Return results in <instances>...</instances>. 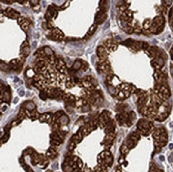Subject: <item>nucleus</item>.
Here are the masks:
<instances>
[{
  "mask_svg": "<svg viewBox=\"0 0 173 172\" xmlns=\"http://www.w3.org/2000/svg\"><path fill=\"white\" fill-rule=\"evenodd\" d=\"M97 162H99L100 165H103V166L109 168L113 164V155H111V152H107V150L97 155Z\"/></svg>",
  "mask_w": 173,
  "mask_h": 172,
  "instance_id": "obj_3",
  "label": "nucleus"
},
{
  "mask_svg": "<svg viewBox=\"0 0 173 172\" xmlns=\"http://www.w3.org/2000/svg\"><path fill=\"white\" fill-rule=\"evenodd\" d=\"M111 119V117H110V113L108 111H104V112H102V114L99 116V127L100 129H105V127H106V124H108V121Z\"/></svg>",
  "mask_w": 173,
  "mask_h": 172,
  "instance_id": "obj_7",
  "label": "nucleus"
},
{
  "mask_svg": "<svg viewBox=\"0 0 173 172\" xmlns=\"http://www.w3.org/2000/svg\"><path fill=\"white\" fill-rule=\"evenodd\" d=\"M83 66V61L82 60H76V61L73 63V69L74 71H79L81 69Z\"/></svg>",
  "mask_w": 173,
  "mask_h": 172,
  "instance_id": "obj_29",
  "label": "nucleus"
},
{
  "mask_svg": "<svg viewBox=\"0 0 173 172\" xmlns=\"http://www.w3.org/2000/svg\"><path fill=\"white\" fill-rule=\"evenodd\" d=\"M28 1L30 2V3L32 4L33 6H36V5H39V0H28Z\"/></svg>",
  "mask_w": 173,
  "mask_h": 172,
  "instance_id": "obj_42",
  "label": "nucleus"
},
{
  "mask_svg": "<svg viewBox=\"0 0 173 172\" xmlns=\"http://www.w3.org/2000/svg\"><path fill=\"white\" fill-rule=\"evenodd\" d=\"M107 8H108V0H100V11H104V13H106Z\"/></svg>",
  "mask_w": 173,
  "mask_h": 172,
  "instance_id": "obj_30",
  "label": "nucleus"
},
{
  "mask_svg": "<svg viewBox=\"0 0 173 172\" xmlns=\"http://www.w3.org/2000/svg\"><path fill=\"white\" fill-rule=\"evenodd\" d=\"M2 1H3L4 3H6V4H11V3H14V1H15V0H2Z\"/></svg>",
  "mask_w": 173,
  "mask_h": 172,
  "instance_id": "obj_44",
  "label": "nucleus"
},
{
  "mask_svg": "<svg viewBox=\"0 0 173 172\" xmlns=\"http://www.w3.org/2000/svg\"><path fill=\"white\" fill-rule=\"evenodd\" d=\"M104 47L106 48V50L108 51V52H114V51L117 49L118 45H117V43L114 41V39L108 38V39H106V41H104Z\"/></svg>",
  "mask_w": 173,
  "mask_h": 172,
  "instance_id": "obj_8",
  "label": "nucleus"
},
{
  "mask_svg": "<svg viewBox=\"0 0 173 172\" xmlns=\"http://www.w3.org/2000/svg\"><path fill=\"white\" fill-rule=\"evenodd\" d=\"M128 149H130V148H128V146L125 145V144H123V145L121 146V148H120V152H121V155H127V153H128Z\"/></svg>",
  "mask_w": 173,
  "mask_h": 172,
  "instance_id": "obj_35",
  "label": "nucleus"
},
{
  "mask_svg": "<svg viewBox=\"0 0 173 172\" xmlns=\"http://www.w3.org/2000/svg\"><path fill=\"white\" fill-rule=\"evenodd\" d=\"M55 67L60 74H62V75H66L67 69H66V66H65L64 61L62 59H57L56 64H55Z\"/></svg>",
  "mask_w": 173,
  "mask_h": 172,
  "instance_id": "obj_12",
  "label": "nucleus"
},
{
  "mask_svg": "<svg viewBox=\"0 0 173 172\" xmlns=\"http://www.w3.org/2000/svg\"><path fill=\"white\" fill-rule=\"evenodd\" d=\"M107 19V14L104 11H99V13L95 15V24H103V23L106 21Z\"/></svg>",
  "mask_w": 173,
  "mask_h": 172,
  "instance_id": "obj_19",
  "label": "nucleus"
},
{
  "mask_svg": "<svg viewBox=\"0 0 173 172\" xmlns=\"http://www.w3.org/2000/svg\"><path fill=\"white\" fill-rule=\"evenodd\" d=\"M105 132H106V134H112L115 132V124H114V121L112 119H110L108 121V124H106V127H105Z\"/></svg>",
  "mask_w": 173,
  "mask_h": 172,
  "instance_id": "obj_21",
  "label": "nucleus"
},
{
  "mask_svg": "<svg viewBox=\"0 0 173 172\" xmlns=\"http://www.w3.org/2000/svg\"><path fill=\"white\" fill-rule=\"evenodd\" d=\"M39 97H41L42 100H47L49 97V94H47L46 90H42L41 91V94H39Z\"/></svg>",
  "mask_w": 173,
  "mask_h": 172,
  "instance_id": "obj_37",
  "label": "nucleus"
},
{
  "mask_svg": "<svg viewBox=\"0 0 173 172\" xmlns=\"http://www.w3.org/2000/svg\"><path fill=\"white\" fill-rule=\"evenodd\" d=\"M53 115L51 113H44V114L39 115V121L41 122H47V124H51L52 122Z\"/></svg>",
  "mask_w": 173,
  "mask_h": 172,
  "instance_id": "obj_20",
  "label": "nucleus"
},
{
  "mask_svg": "<svg viewBox=\"0 0 173 172\" xmlns=\"http://www.w3.org/2000/svg\"><path fill=\"white\" fill-rule=\"evenodd\" d=\"M133 28H134V32H135V33H141L142 28L139 26V24H138L137 22H136V26H134Z\"/></svg>",
  "mask_w": 173,
  "mask_h": 172,
  "instance_id": "obj_38",
  "label": "nucleus"
},
{
  "mask_svg": "<svg viewBox=\"0 0 173 172\" xmlns=\"http://www.w3.org/2000/svg\"><path fill=\"white\" fill-rule=\"evenodd\" d=\"M123 2H125V3L127 4V2H128V0H123Z\"/></svg>",
  "mask_w": 173,
  "mask_h": 172,
  "instance_id": "obj_51",
  "label": "nucleus"
},
{
  "mask_svg": "<svg viewBox=\"0 0 173 172\" xmlns=\"http://www.w3.org/2000/svg\"><path fill=\"white\" fill-rule=\"evenodd\" d=\"M44 51H45V54L47 55V57L53 56V55H54V52H53V50L50 47H45L44 48Z\"/></svg>",
  "mask_w": 173,
  "mask_h": 172,
  "instance_id": "obj_33",
  "label": "nucleus"
},
{
  "mask_svg": "<svg viewBox=\"0 0 173 172\" xmlns=\"http://www.w3.org/2000/svg\"><path fill=\"white\" fill-rule=\"evenodd\" d=\"M8 138H9V134L6 133V134L3 136V138H1V144H2V143H5L6 141L8 140Z\"/></svg>",
  "mask_w": 173,
  "mask_h": 172,
  "instance_id": "obj_40",
  "label": "nucleus"
},
{
  "mask_svg": "<svg viewBox=\"0 0 173 172\" xmlns=\"http://www.w3.org/2000/svg\"><path fill=\"white\" fill-rule=\"evenodd\" d=\"M3 14L6 16V17L11 18V19H19L21 17L20 16V13L17 11H15L14 8H8L5 11H3Z\"/></svg>",
  "mask_w": 173,
  "mask_h": 172,
  "instance_id": "obj_13",
  "label": "nucleus"
},
{
  "mask_svg": "<svg viewBox=\"0 0 173 172\" xmlns=\"http://www.w3.org/2000/svg\"><path fill=\"white\" fill-rule=\"evenodd\" d=\"M165 25V19L163 16H156L155 19L153 20V24L150 27V32L155 34H159L163 31Z\"/></svg>",
  "mask_w": 173,
  "mask_h": 172,
  "instance_id": "obj_1",
  "label": "nucleus"
},
{
  "mask_svg": "<svg viewBox=\"0 0 173 172\" xmlns=\"http://www.w3.org/2000/svg\"><path fill=\"white\" fill-rule=\"evenodd\" d=\"M25 167V170H26L27 172H33L31 170V168H30V167H28V166H24Z\"/></svg>",
  "mask_w": 173,
  "mask_h": 172,
  "instance_id": "obj_45",
  "label": "nucleus"
},
{
  "mask_svg": "<svg viewBox=\"0 0 173 172\" xmlns=\"http://www.w3.org/2000/svg\"><path fill=\"white\" fill-rule=\"evenodd\" d=\"M83 137H84V136H83L82 134H81V132H80V131H78L76 134H74V135H73V137H72L71 140H73L74 142H76L77 144H78L79 142H81V141H82Z\"/></svg>",
  "mask_w": 173,
  "mask_h": 172,
  "instance_id": "obj_25",
  "label": "nucleus"
},
{
  "mask_svg": "<svg viewBox=\"0 0 173 172\" xmlns=\"http://www.w3.org/2000/svg\"><path fill=\"white\" fill-rule=\"evenodd\" d=\"M24 107L26 110L28 111H33V110H36V104L33 103V102H31V101H29V102H25V104H24Z\"/></svg>",
  "mask_w": 173,
  "mask_h": 172,
  "instance_id": "obj_27",
  "label": "nucleus"
},
{
  "mask_svg": "<svg viewBox=\"0 0 173 172\" xmlns=\"http://www.w3.org/2000/svg\"><path fill=\"white\" fill-rule=\"evenodd\" d=\"M137 132L140 135H149L153 130V125L150 121L146 119H140L137 124Z\"/></svg>",
  "mask_w": 173,
  "mask_h": 172,
  "instance_id": "obj_2",
  "label": "nucleus"
},
{
  "mask_svg": "<svg viewBox=\"0 0 173 172\" xmlns=\"http://www.w3.org/2000/svg\"><path fill=\"white\" fill-rule=\"evenodd\" d=\"M135 119H136V113L134 111H130L128 113V120L127 124H125V127H131V125L134 124Z\"/></svg>",
  "mask_w": 173,
  "mask_h": 172,
  "instance_id": "obj_22",
  "label": "nucleus"
},
{
  "mask_svg": "<svg viewBox=\"0 0 173 172\" xmlns=\"http://www.w3.org/2000/svg\"><path fill=\"white\" fill-rule=\"evenodd\" d=\"M162 2H163V5H164L165 8H168V6L171 5L172 0H162Z\"/></svg>",
  "mask_w": 173,
  "mask_h": 172,
  "instance_id": "obj_39",
  "label": "nucleus"
},
{
  "mask_svg": "<svg viewBox=\"0 0 173 172\" xmlns=\"http://www.w3.org/2000/svg\"><path fill=\"white\" fill-rule=\"evenodd\" d=\"M18 23L19 25L21 26V28H22L24 31H27L28 29H29L30 25H31V22H30V20L26 19V18L24 17H20L18 19Z\"/></svg>",
  "mask_w": 173,
  "mask_h": 172,
  "instance_id": "obj_14",
  "label": "nucleus"
},
{
  "mask_svg": "<svg viewBox=\"0 0 173 172\" xmlns=\"http://www.w3.org/2000/svg\"><path fill=\"white\" fill-rule=\"evenodd\" d=\"M151 24H153V21H151V20H149V19L145 20V22L143 23V28H142V29L149 30V29H150V27H151Z\"/></svg>",
  "mask_w": 173,
  "mask_h": 172,
  "instance_id": "obj_31",
  "label": "nucleus"
},
{
  "mask_svg": "<svg viewBox=\"0 0 173 172\" xmlns=\"http://www.w3.org/2000/svg\"><path fill=\"white\" fill-rule=\"evenodd\" d=\"M58 122H59V124L60 125H66L67 124L70 122V118H69V116H67L66 114H62L61 115V117L58 119Z\"/></svg>",
  "mask_w": 173,
  "mask_h": 172,
  "instance_id": "obj_26",
  "label": "nucleus"
},
{
  "mask_svg": "<svg viewBox=\"0 0 173 172\" xmlns=\"http://www.w3.org/2000/svg\"><path fill=\"white\" fill-rule=\"evenodd\" d=\"M97 25L94 23V24H93L92 26H91L90 28L88 29L87 33H86V35H85V38H90L91 35H93V33L97 31Z\"/></svg>",
  "mask_w": 173,
  "mask_h": 172,
  "instance_id": "obj_28",
  "label": "nucleus"
},
{
  "mask_svg": "<svg viewBox=\"0 0 173 172\" xmlns=\"http://www.w3.org/2000/svg\"><path fill=\"white\" fill-rule=\"evenodd\" d=\"M48 38L49 39H52V41H62V39H64V34H63V32H62L60 29L53 28L52 31H51V33L48 35Z\"/></svg>",
  "mask_w": 173,
  "mask_h": 172,
  "instance_id": "obj_6",
  "label": "nucleus"
},
{
  "mask_svg": "<svg viewBox=\"0 0 173 172\" xmlns=\"http://www.w3.org/2000/svg\"><path fill=\"white\" fill-rule=\"evenodd\" d=\"M33 10H34V11H39V5L33 6Z\"/></svg>",
  "mask_w": 173,
  "mask_h": 172,
  "instance_id": "obj_48",
  "label": "nucleus"
},
{
  "mask_svg": "<svg viewBox=\"0 0 173 172\" xmlns=\"http://www.w3.org/2000/svg\"><path fill=\"white\" fill-rule=\"evenodd\" d=\"M116 120H117L118 124L120 125H125L128 120V113L125 112H120L116 115Z\"/></svg>",
  "mask_w": 173,
  "mask_h": 172,
  "instance_id": "obj_16",
  "label": "nucleus"
},
{
  "mask_svg": "<svg viewBox=\"0 0 173 172\" xmlns=\"http://www.w3.org/2000/svg\"><path fill=\"white\" fill-rule=\"evenodd\" d=\"M139 139H140V134L138 133V132H134V133L130 134V136L128 137L125 144L131 149V148L135 147V145H136L137 142L139 141Z\"/></svg>",
  "mask_w": 173,
  "mask_h": 172,
  "instance_id": "obj_5",
  "label": "nucleus"
},
{
  "mask_svg": "<svg viewBox=\"0 0 173 172\" xmlns=\"http://www.w3.org/2000/svg\"><path fill=\"white\" fill-rule=\"evenodd\" d=\"M23 62H24V60H22V59H14V60H11L8 64H9V67H11V69L20 72Z\"/></svg>",
  "mask_w": 173,
  "mask_h": 172,
  "instance_id": "obj_15",
  "label": "nucleus"
},
{
  "mask_svg": "<svg viewBox=\"0 0 173 172\" xmlns=\"http://www.w3.org/2000/svg\"><path fill=\"white\" fill-rule=\"evenodd\" d=\"M57 155H58V152L54 146H51L46 152V157H47V159H49V160H54Z\"/></svg>",
  "mask_w": 173,
  "mask_h": 172,
  "instance_id": "obj_17",
  "label": "nucleus"
},
{
  "mask_svg": "<svg viewBox=\"0 0 173 172\" xmlns=\"http://www.w3.org/2000/svg\"><path fill=\"white\" fill-rule=\"evenodd\" d=\"M21 120H22V119H19V118H18V119H17V120H16V121H14V122H13V124H11V127H15V125H17V124H20V122H21Z\"/></svg>",
  "mask_w": 173,
  "mask_h": 172,
  "instance_id": "obj_43",
  "label": "nucleus"
},
{
  "mask_svg": "<svg viewBox=\"0 0 173 172\" xmlns=\"http://www.w3.org/2000/svg\"><path fill=\"white\" fill-rule=\"evenodd\" d=\"M94 172H107V167L103 166V165H97V167L94 168Z\"/></svg>",
  "mask_w": 173,
  "mask_h": 172,
  "instance_id": "obj_32",
  "label": "nucleus"
},
{
  "mask_svg": "<svg viewBox=\"0 0 173 172\" xmlns=\"http://www.w3.org/2000/svg\"><path fill=\"white\" fill-rule=\"evenodd\" d=\"M30 53V47L29 46H26V47L20 49V57L22 60H25L27 58V56Z\"/></svg>",
  "mask_w": 173,
  "mask_h": 172,
  "instance_id": "obj_23",
  "label": "nucleus"
},
{
  "mask_svg": "<svg viewBox=\"0 0 173 172\" xmlns=\"http://www.w3.org/2000/svg\"><path fill=\"white\" fill-rule=\"evenodd\" d=\"M114 138H115V134H114V133L107 134V136L105 137V139H104V146H105V147L109 148L110 146L112 145V143H113Z\"/></svg>",
  "mask_w": 173,
  "mask_h": 172,
  "instance_id": "obj_18",
  "label": "nucleus"
},
{
  "mask_svg": "<svg viewBox=\"0 0 173 172\" xmlns=\"http://www.w3.org/2000/svg\"><path fill=\"white\" fill-rule=\"evenodd\" d=\"M20 96H24V91H23V90H21L20 91Z\"/></svg>",
  "mask_w": 173,
  "mask_h": 172,
  "instance_id": "obj_49",
  "label": "nucleus"
},
{
  "mask_svg": "<svg viewBox=\"0 0 173 172\" xmlns=\"http://www.w3.org/2000/svg\"><path fill=\"white\" fill-rule=\"evenodd\" d=\"M97 67H99L100 72H104V73L108 74H112V69H111V66H110V63L108 62V60L107 61H100L99 64H97Z\"/></svg>",
  "mask_w": 173,
  "mask_h": 172,
  "instance_id": "obj_11",
  "label": "nucleus"
},
{
  "mask_svg": "<svg viewBox=\"0 0 173 172\" xmlns=\"http://www.w3.org/2000/svg\"><path fill=\"white\" fill-rule=\"evenodd\" d=\"M97 54L99 56L100 61H107L108 60V51L106 50V48L104 46H100L97 49Z\"/></svg>",
  "mask_w": 173,
  "mask_h": 172,
  "instance_id": "obj_9",
  "label": "nucleus"
},
{
  "mask_svg": "<svg viewBox=\"0 0 173 172\" xmlns=\"http://www.w3.org/2000/svg\"><path fill=\"white\" fill-rule=\"evenodd\" d=\"M116 94H117L116 97H117V99L119 100V101H123L125 99H127V97H125V94L122 91V90H119V91Z\"/></svg>",
  "mask_w": 173,
  "mask_h": 172,
  "instance_id": "obj_34",
  "label": "nucleus"
},
{
  "mask_svg": "<svg viewBox=\"0 0 173 172\" xmlns=\"http://www.w3.org/2000/svg\"><path fill=\"white\" fill-rule=\"evenodd\" d=\"M123 157H125V155H122V157L120 158V160H119V163H120V164H122V163L125 162V159H123Z\"/></svg>",
  "mask_w": 173,
  "mask_h": 172,
  "instance_id": "obj_47",
  "label": "nucleus"
},
{
  "mask_svg": "<svg viewBox=\"0 0 173 172\" xmlns=\"http://www.w3.org/2000/svg\"><path fill=\"white\" fill-rule=\"evenodd\" d=\"M0 66H1V69H3V71H8L9 64H6V63H4V62L1 61V64H0Z\"/></svg>",
  "mask_w": 173,
  "mask_h": 172,
  "instance_id": "obj_41",
  "label": "nucleus"
},
{
  "mask_svg": "<svg viewBox=\"0 0 173 172\" xmlns=\"http://www.w3.org/2000/svg\"><path fill=\"white\" fill-rule=\"evenodd\" d=\"M1 100L5 103L11 101V90H9V88H6L3 91V94L1 96Z\"/></svg>",
  "mask_w": 173,
  "mask_h": 172,
  "instance_id": "obj_24",
  "label": "nucleus"
},
{
  "mask_svg": "<svg viewBox=\"0 0 173 172\" xmlns=\"http://www.w3.org/2000/svg\"><path fill=\"white\" fill-rule=\"evenodd\" d=\"M56 8H57L54 5L49 6L48 10H47V11H46V15H45L46 20L51 21V20L54 19V18L56 17V15H57V10H56Z\"/></svg>",
  "mask_w": 173,
  "mask_h": 172,
  "instance_id": "obj_10",
  "label": "nucleus"
},
{
  "mask_svg": "<svg viewBox=\"0 0 173 172\" xmlns=\"http://www.w3.org/2000/svg\"><path fill=\"white\" fill-rule=\"evenodd\" d=\"M66 135V132L61 131V130H58V131H55L51 134V145L54 146H59L60 144L63 142L64 137Z\"/></svg>",
  "mask_w": 173,
  "mask_h": 172,
  "instance_id": "obj_4",
  "label": "nucleus"
},
{
  "mask_svg": "<svg viewBox=\"0 0 173 172\" xmlns=\"http://www.w3.org/2000/svg\"><path fill=\"white\" fill-rule=\"evenodd\" d=\"M15 1H17V2H19V3H21V4H24L25 2H26V0H15Z\"/></svg>",
  "mask_w": 173,
  "mask_h": 172,
  "instance_id": "obj_46",
  "label": "nucleus"
},
{
  "mask_svg": "<svg viewBox=\"0 0 173 172\" xmlns=\"http://www.w3.org/2000/svg\"><path fill=\"white\" fill-rule=\"evenodd\" d=\"M115 172H121V171H120V169L117 168V169H116V171H115Z\"/></svg>",
  "mask_w": 173,
  "mask_h": 172,
  "instance_id": "obj_50",
  "label": "nucleus"
},
{
  "mask_svg": "<svg viewBox=\"0 0 173 172\" xmlns=\"http://www.w3.org/2000/svg\"><path fill=\"white\" fill-rule=\"evenodd\" d=\"M76 145H77V143L74 142L73 140H71V142H70L69 146H67V149H69V152H74V149H75V147H76Z\"/></svg>",
  "mask_w": 173,
  "mask_h": 172,
  "instance_id": "obj_36",
  "label": "nucleus"
}]
</instances>
